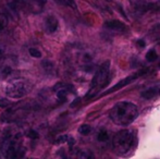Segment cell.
Here are the masks:
<instances>
[{
  "mask_svg": "<svg viewBox=\"0 0 160 159\" xmlns=\"http://www.w3.org/2000/svg\"><path fill=\"white\" fill-rule=\"evenodd\" d=\"M138 117V109L134 104L128 102H118L110 110V119L118 125H128Z\"/></svg>",
  "mask_w": 160,
  "mask_h": 159,
  "instance_id": "6da1fadb",
  "label": "cell"
},
{
  "mask_svg": "<svg viewBox=\"0 0 160 159\" xmlns=\"http://www.w3.org/2000/svg\"><path fill=\"white\" fill-rule=\"evenodd\" d=\"M135 135L131 130H121L112 138V147L117 155L125 156L134 147Z\"/></svg>",
  "mask_w": 160,
  "mask_h": 159,
  "instance_id": "7a4b0ae2",
  "label": "cell"
},
{
  "mask_svg": "<svg viewBox=\"0 0 160 159\" xmlns=\"http://www.w3.org/2000/svg\"><path fill=\"white\" fill-rule=\"evenodd\" d=\"M109 70H110V61L107 60V61H105L99 67L95 77H93V81H92V84H91V89L87 93L86 98H91L93 96H95L99 92V89L107 86L110 81Z\"/></svg>",
  "mask_w": 160,
  "mask_h": 159,
  "instance_id": "3957f363",
  "label": "cell"
},
{
  "mask_svg": "<svg viewBox=\"0 0 160 159\" xmlns=\"http://www.w3.org/2000/svg\"><path fill=\"white\" fill-rule=\"evenodd\" d=\"M32 89L28 82L24 80H14L6 87V94L11 98H22Z\"/></svg>",
  "mask_w": 160,
  "mask_h": 159,
  "instance_id": "277c9868",
  "label": "cell"
},
{
  "mask_svg": "<svg viewBox=\"0 0 160 159\" xmlns=\"http://www.w3.org/2000/svg\"><path fill=\"white\" fill-rule=\"evenodd\" d=\"M145 73H146V70H142V71H138V72L134 73V74L130 75V77H125V79H123L122 81H120V82H119V83H117V84L114 85L113 87H111V88H110V89H108V91H106L105 93H103L101 96L108 95V94H110V93H113V92H116V91H118V89L122 88V87L127 86L128 84H130V83H132L134 80L138 79L139 77H142V75H143V74H145Z\"/></svg>",
  "mask_w": 160,
  "mask_h": 159,
  "instance_id": "5b68a950",
  "label": "cell"
},
{
  "mask_svg": "<svg viewBox=\"0 0 160 159\" xmlns=\"http://www.w3.org/2000/svg\"><path fill=\"white\" fill-rule=\"evenodd\" d=\"M20 151L21 148L20 146H18L14 141H10V138L7 140L6 146H4V155L7 159H18Z\"/></svg>",
  "mask_w": 160,
  "mask_h": 159,
  "instance_id": "8992f818",
  "label": "cell"
},
{
  "mask_svg": "<svg viewBox=\"0 0 160 159\" xmlns=\"http://www.w3.org/2000/svg\"><path fill=\"white\" fill-rule=\"evenodd\" d=\"M106 27L110 28L112 31H116V32H125L127 31V26L124 23H122L119 20H111V21H107L105 23Z\"/></svg>",
  "mask_w": 160,
  "mask_h": 159,
  "instance_id": "52a82bcc",
  "label": "cell"
},
{
  "mask_svg": "<svg viewBox=\"0 0 160 159\" xmlns=\"http://www.w3.org/2000/svg\"><path fill=\"white\" fill-rule=\"evenodd\" d=\"M58 25H59V22H58V19L53 15H49L48 17L45 21V27H46V31L48 33H53L57 31Z\"/></svg>",
  "mask_w": 160,
  "mask_h": 159,
  "instance_id": "ba28073f",
  "label": "cell"
},
{
  "mask_svg": "<svg viewBox=\"0 0 160 159\" xmlns=\"http://www.w3.org/2000/svg\"><path fill=\"white\" fill-rule=\"evenodd\" d=\"M45 3H46V0H28V7L34 13L40 12L44 8Z\"/></svg>",
  "mask_w": 160,
  "mask_h": 159,
  "instance_id": "9c48e42d",
  "label": "cell"
},
{
  "mask_svg": "<svg viewBox=\"0 0 160 159\" xmlns=\"http://www.w3.org/2000/svg\"><path fill=\"white\" fill-rule=\"evenodd\" d=\"M110 138V135H109V132L107 131V130H100L98 133V135H97V140L99 141V142L101 143H105V142H108Z\"/></svg>",
  "mask_w": 160,
  "mask_h": 159,
  "instance_id": "30bf717a",
  "label": "cell"
},
{
  "mask_svg": "<svg viewBox=\"0 0 160 159\" xmlns=\"http://www.w3.org/2000/svg\"><path fill=\"white\" fill-rule=\"evenodd\" d=\"M157 93H158V89L155 88V87H152V88H148L147 91L143 92V93H142V96H143L145 99H150V98L154 97Z\"/></svg>",
  "mask_w": 160,
  "mask_h": 159,
  "instance_id": "8fae6325",
  "label": "cell"
},
{
  "mask_svg": "<svg viewBox=\"0 0 160 159\" xmlns=\"http://www.w3.org/2000/svg\"><path fill=\"white\" fill-rule=\"evenodd\" d=\"M57 97L60 102H65L68 98V89L67 87H61L59 91L57 92Z\"/></svg>",
  "mask_w": 160,
  "mask_h": 159,
  "instance_id": "7c38bea8",
  "label": "cell"
},
{
  "mask_svg": "<svg viewBox=\"0 0 160 159\" xmlns=\"http://www.w3.org/2000/svg\"><path fill=\"white\" fill-rule=\"evenodd\" d=\"M9 6L14 11H18L22 6H23V0H8Z\"/></svg>",
  "mask_w": 160,
  "mask_h": 159,
  "instance_id": "4fadbf2b",
  "label": "cell"
},
{
  "mask_svg": "<svg viewBox=\"0 0 160 159\" xmlns=\"http://www.w3.org/2000/svg\"><path fill=\"white\" fill-rule=\"evenodd\" d=\"M78 132H80V134H82V135H88L92 132V127L88 124H82L78 127Z\"/></svg>",
  "mask_w": 160,
  "mask_h": 159,
  "instance_id": "5bb4252c",
  "label": "cell"
},
{
  "mask_svg": "<svg viewBox=\"0 0 160 159\" xmlns=\"http://www.w3.org/2000/svg\"><path fill=\"white\" fill-rule=\"evenodd\" d=\"M157 58H158V55H157V52L154 49H150V50L146 53V59H147L148 61H155V60H157Z\"/></svg>",
  "mask_w": 160,
  "mask_h": 159,
  "instance_id": "9a60e30c",
  "label": "cell"
},
{
  "mask_svg": "<svg viewBox=\"0 0 160 159\" xmlns=\"http://www.w3.org/2000/svg\"><path fill=\"white\" fill-rule=\"evenodd\" d=\"M56 1L59 2L60 4H63V6H68L73 9H76V3L74 2V0H56Z\"/></svg>",
  "mask_w": 160,
  "mask_h": 159,
  "instance_id": "2e32d148",
  "label": "cell"
},
{
  "mask_svg": "<svg viewBox=\"0 0 160 159\" xmlns=\"http://www.w3.org/2000/svg\"><path fill=\"white\" fill-rule=\"evenodd\" d=\"M28 52H30V55L32 56L33 58H40L42 57V52L36 48H30Z\"/></svg>",
  "mask_w": 160,
  "mask_h": 159,
  "instance_id": "e0dca14e",
  "label": "cell"
},
{
  "mask_svg": "<svg viewBox=\"0 0 160 159\" xmlns=\"http://www.w3.org/2000/svg\"><path fill=\"white\" fill-rule=\"evenodd\" d=\"M26 135H28V137L32 138V140H37V138H39V134H38V132H36L35 130H30V131L26 133Z\"/></svg>",
  "mask_w": 160,
  "mask_h": 159,
  "instance_id": "ac0fdd59",
  "label": "cell"
},
{
  "mask_svg": "<svg viewBox=\"0 0 160 159\" xmlns=\"http://www.w3.org/2000/svg\"><path fill=\"white\" fill-rule=\"evenodd\" d=\"M68 138H69V136L68 135H60V136H58L57 138H56V141H55V143L56 144H62V143H65L68 141Z\"/></svg>",
  "mask_w": 160,
  "mask_h": 159,
  "instance_id": "d6986e66",
  "label": "cell"
},
{
  "mask_svg": "<svg viewBox=\"0 0 160 159\" xmlns=\"http://www.w3.org/2000/svg\"><path fill=\"white\" fill-rule=\"evenodd\" d=\"M10 106V102H9L8 99H6V98H2V99H0V107L1 108H7V107Z\"/></svg>",
  "mask_w": 160,
  "mask_h": 159,
  "instance_id": "ffe728a7",
  "label": "cell"
},
{
  "mask_svg": "<svg viewBox=\"0 0 160 159\" xmlns=\"http://www.w3.org/2000/svg\"><path fill=\"white\" fill-rule=\"evenodd\" d=\"M42 67H44V68L46 69L47 71L51 70V69H53L52 63H51V62H49V61H44V62H42Z\"/></svg>",
  "mask_w": 160,
  "mask_h": 159,
  "instance_id": "44dd1931",
  "label": "cell"
},
{
  "mask_svg": "<svg viewBox=\"0 0 160 159\" xmlns=\"http://www.w3.org/2000/svg\"><path fill=\"white\" fill-rule=\"evenodd\" d=\"M146 1H147V0H131V2H132L134 6H144V4L146 3Z\"/></svg>",
  "mask_w": 160,
  "mask_h": 159,
  "instance_id": "7402d4cb",
  "label": "cell"
},
{
  "mask_svg": "<svg viewBox=\"0 0 160 159\" xmlns=\"http://www.w3.org/2000/svg\"><path fill=\"white\" fill-rule=\"evenodd\" d=\"M6 26V20H4L3 17H0V32Z\"/></svg>",
  "mask_w": 160,
  "mask_h": 159,
  "instance_id": "603a6c76",
  "label": "cell"
},
{
  "mask_svg": "<svg viewBox=\"0 0 160 159\" xmlns=\"http://www.w3.org/2000/svg\"><path fill=\"white\" fill-rule=\"evenodd\" d=\"M11 73V68H4L3 69V71H2V77H8L9 74Z\"/></svg>",
  "mask_w": 160,
  "mask_h": 159,
  "instance_id": "cb8c5ba5",
  "label": "cell"
},
{
  "mask_svg": "<svg viewBox=\"0 0 160 159\" xmlns=\"http://www.w3.org/2000/svg\"><path fill=\"white\" fill-rule=\"evenodd\" d=\"M67 142L69 143V146H70V147H73V146H74V144H75V141H74V138H73V137H69V138H68Z\"/></svg>",
  "mask_w": 160,
  "mask_h": 159,
  "instance_id": "d4e9b609",
  "label": "cell"
},
{
  "mask_svg": "<svg viewBox=\"0 0 160 159\" xmlns=\"http://www.w3.org/2000/svg\"><path fill=\"white\" fill-rule=\"evenodd\" d=\"M137 45L141 47H144L145 46V42H144V40H138V42H137Z\"/></svg>",
  "mask_w": 160,
  "mask_h": 159,
  "instance_id": "484cf974",
  "label": "cell"
},
{
  "mask_svg": "<svg viewBox=\"0 0 160 159\" xmlns=\"http://www.w3.org/2000/svg\"><path fill=\"white\" fill-rule=\"evenodd\" d=\"M80 102V98H78V99H75L73 102H72V105H71V107H74V106H76L78 105V102Z\"/></svg>",
  "mask_w": 160,
  "mask_h": 159,
  "instance_id": "4316f807",
  "label": "cell"
},
{
  "mask_svg": "<svg viewBox=\"0 0 160 159\" xmlns=\"http://www.w3.org/2000/svg\"><path fill=\"white\" fill-rule=\"evenodd\" d=\"M158 94H159V95H160V88L158 89Z\"/></svg>",
  "mask_w": 160,
  "mask_h": 159,
  "instance_id": "83f0119b",
  "label": "cell"
},
{
  "mask_svg": "<svg viewBox=\"0 0 160 159\" xmlns=\"http://www.w3.org/2000/svg\"><path fill=\"white\" fill-rule=\"evenodd\" d=\"M1 53H2V51H1V49H0V56H1Z\"/></svg>",
  "mask_w": 160,
  "mask_h": 159,
  "instance_id": "f1b7e54d",
  "label": "cell"
},
{
  "mask_svg": "<svg viewBox=\"0 0 160 159\" xmlns=\"http://www.w3.org/2000/svg\"><path fill=\"white\" fill-rule=\"evenodd\" d=\"M158 68L160 69V62H159V64H158Z\"/></svg>",
  "mask_w": 160,
  "mask_h": 159,
  "instance_id": "f546056e",
  "label": "cell"
},
{
  "mask_svg": "<svg viewBox=\"0 0 160 159\" xmlns=\"http://www.w3.org/2000/svg\"><path fill=\"white\" fill-rule=\"evenodd\" d=\"M106 1H112V0H106Z\"/></svg>",
  "mask_w": 160,
  "mask_h": 159,
  "instance_id": "4dcf8cb0",
  "label": "cell"
}]
</instances>
